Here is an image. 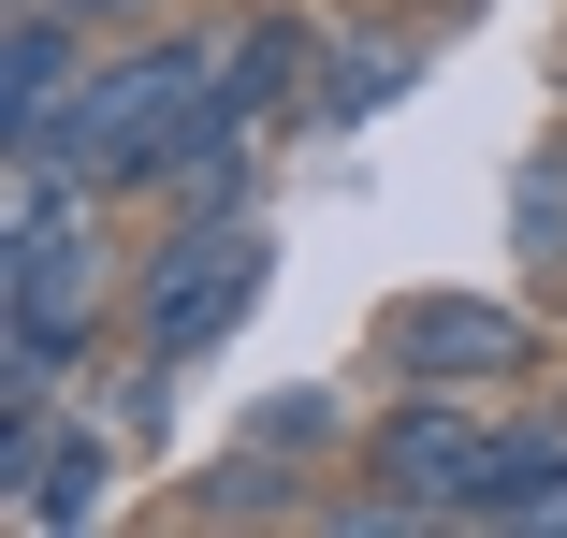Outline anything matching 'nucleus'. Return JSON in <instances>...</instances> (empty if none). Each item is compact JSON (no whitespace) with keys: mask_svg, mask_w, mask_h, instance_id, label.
<instances>
[{"mask_svg":"<svg viewBox=\"0 0 567 538\" xmlns=\"http://www.w3.org/2000/svg\"><path fill=\"white\" fill-rule=\"evenodd\" d=\"M334 437H350L334 393H262V407H248V452H277V466H320Z\"/></svg>","mask_w":567,"mask_h":538,"instance_id":"obj_11","label":"nucleus"},{"mask_svg":"<svg viewBox=\"0 0 567 538\" xmlns=\"http://www.w3.org/2000/svg\"><path fill=\"white\" fill-rule=\"evenodd\" d=\"M204 117H218V15H204V30H146V44H102L87 87H73V117H59V161L102 175L117 204H146L161 161H175ZM16 161H30V146H16Z\"/></svg>","mask_w":567,"mask_h":538,"instance_id":"obj_2","label":"nucleus"},{"mask_svg":"<svg viewBox=\"0 0 567 538\" xmlns=\"http://www.w3.org/2000/svg\"><path fill=\"white\" fill-rule=\"evenodd\" d=\"M466 524H495V538H567V422H553V437H509V452L481 466Z\"/></svg>","mask_w":567,"mask_h":538,"instance_id":"obj_8","label":"nucleus"},{"mask_svg":"<svg viewBox=\"0 0 567 538\" xmlns=\"http://www.w3.org/2000/svg\"><path fill=\"white\" fill-rule=\"evenodd\" d=\"M102 320H132L117 189L59 146L0 161V393H73V364H102Z\"/></svg>","mask_w":567,"mask_h":538,"instance_id":"obj_1","label":"nucleus"},{"mask_svg":"<svg viewBox=\"0 0 567 538\" xmlns=\"http://www.w3.org/2000/svg\"><path fill=\"white\" fill-rule=\"evenodd\" d=\"M364 364L393 393H509L538 364V306L524 291H393L364 320Z\"/></svg>","mask_w":567,"mask_h":538,"instance_id":"obj_4","label":"nucleus"},{"mask_svg":"<svg viewBox=\"0 0 567 538\" xmlns=\"http://www.w3.org/2000/svg\"><path fill=\"white\" fill-rule=\"evenodd\" d=\"M509 277L524 291H567V132H538L509 161Z\"/></svg>","mask_w":567,"mask_h":538,"instance_id":"obj_9","label":"nucleus"},{"mask_svg":"<svg viewBox=\"0 0 567 538\" xmlns=\"http://www.w3.org/2000/svg\"><path fill=\"white\" fill-rule=\"evenodd\" d=\"M422 15H451V30H466V0H422Z\"/></svg>","mask_w":567,"mask_h":538,"instance_id":"obj_13","label":"nucleus"},{"mask_svg":"<svg viewBox=\"0 0 567 538\" xmlns=\"http://www.w3.org/2000/svg\"><path fill=\"white\" fill-rule=\"evenodd\" d=\"M248 175H262V132H248V117H204V132L161 161V189H146V204H175V219H234Z\"/></svg>","mask_w":567,"mask_h":538,"instance_id":"obj_10","label":"nucleus"},{"mask_svg":"<svg viewBox=\"0 0 567 538\" xmlns=\"http://www.w3.org/2000/svg\"><path fill=\"white\" fill-rule=\"evenodd\" d=\"M277 291V234L248 219H161L146 248H132V350H161V364H218L248 335V306Z\"/></svg>","mask_w":567,"mask_h":538,"instance_id":"obj_3","label":"nucleus"},{"mask_svg":"<svg viewBox=\"0 0 567 538\" xmlns=\"http://www.w3.org/2000/svg\"><path fill=\"white\" fill-rule=\"evenodd\" d=\"M73 15H87V30H102V15H146V0H73Z\"/></svg>","mask_w":567,"mask_h":538,"instance_id":"obj_12","label":"nucleus"},{"mask_svg":"<svg viewBox=\"0 0 567 538\" xmlns=\"http://www.w3.org/2000/svg\"><path fill=\"white\" fill-rule=\"evenodd\" d=\"M87 59H102V30L73 15V0H16V15H0V161H16V146H59Z\"/></svg>","mask_w":567,"mask_h":538,"instance_id":"obj_6","label":"nucleus"},{"mask_svg":"<svg viewBox=\"0 0 567 538\" xmlns=\"http://www.w3.org/2000/svg\"><path fill=\"white\" fill-rule=\"evenodd\" d=\"M436 30H451V15H334V30H320V73H306V117H291V132H379L393 102L436 73Z\"/></svg>","mask_w":567,"mask_h":538,"instance_id":"obj_5","label":"nucleus"},{"mask_svg":"<svg viewBox=\"0 0 567 538\" xmlns=\"http://www.w3.org/2000/svg\"><path fill=\"white\" fill-rule=\"evenodd\" d=\"M306 73H320V15L306 0H234L218 15V117H248V132L306 117Z\"/></svg>","mask_w":567,"mask_h":538,"instance_id":"obj_7","label":"nucleus"}]
</instances>
